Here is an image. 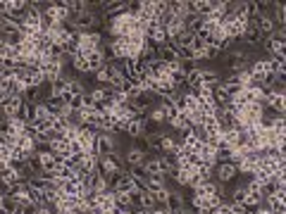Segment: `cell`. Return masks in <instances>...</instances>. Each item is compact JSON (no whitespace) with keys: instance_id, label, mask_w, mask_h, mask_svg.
Instances as JSON below:
<instances>
[{"instance_id":"obj_1","label":"cell","mask_w":286,"mask_h":214,"mask_svg":"<svg viewBox=\"0 0 286 214\" xmlns=\"http://www.w3.org/2000/svg\"><path fill=\"white\" fill-rule=\"evenodd\" d=\"M96 169L100 172V176H110V174H117V172H126L122 152H110V155H105V157H98Z\"/></svg>"},{"instance_id":"obj_2","label":"cell","mask_w":286,"mask_h":214,"mask_svg":"<svg viewBox=\"0 0 286 214\" xmlns=\"http://www.w3.org/2000/svg\"><path fill=\"white\" fill-rule=\"evenodd\" d=\"M93 152H96L98 157H105V155H110V152H119V145H117L115 133H98L96 145H93Z\"/></svg>"},{"instance_id":"obj_3","label":"cell","mask_w":286,"mask_h":214,"mask_svg":"<svg viewBox=\"0 0 286 214\" xmlns=\"http://www.w3.org/2000/svg\"><path fill=\"white\" fill-rule=\"evenodd\" d=\"M262 107H265V110H272L274 114H284L286 112V93L284 90H270L265 96Z\"/></svg>"},{"instance_id":"obj_4","label":"cell","mask_w":286,"mask_h":214,"mask_svg":"<svg viewBox=\"0 0 286 214\" xmlns=\"http://www.w3.org/2000/svg\"><path fill=\"white\" fill-rule=\"evenodd\" d=\"M215 176H217V181H219V183L229 186V183H234V181H236L238 169H236V164H231V162H224V164H217Z\"/></svg>"},{"instance_id":"obj_5","label":"cell","mask_w":286,"mask_h":214,"mask_svg":"<svg viewBox=\"0 0 286 214\" xmlns=\"http://www.w3.org/2000/svg\"><path fill=\"white\" fill-rule=\"evenodd\" d=\"M84 55V53H81ZM86 67H89V74H96V72H100L105 67V55L103 50H91V53H86Z\"/></svg>"},{"instance_id":"obj_6","label":"cell","mask_w":286,"mask_h":214,"mask_svg":"<svg viewBox=\"0 0 286 214\" xmlns=\"http://www.w3.org/2000/svg\"><path fill=\"white\" fill-rule=\"evenodd\" d=\"M86 191H91V193H103V191H110V188H107V183H105V179L103 176H100V172H91L89 174V179H86Z\"/></svg>"},{"instance_id":"obj_7","label":"cell","mask_w":286,"mask_h":214,"mask_svg":"<svg viewBox=\"0 0 286 214\" xmlns=\"http://www.w3.org/2000/svg\"><path fill=\"white\" fill-rule=\"evenodd\" d=\"M21 103H24V98H10L7 96L5 100H3V105H0V110H3V114H5V119H12L17 117V112H19Z\"/></svg>"},{"instance_id":"obj_8","label":"cell","mask_w":286,"mask_h":214,"mask_svg":"<svg viewBox=\"0 0 286 214\" xmlns=\"http://www.w3.org/2000/svg\"><path fill=\"white\" fill-rule=\"evenodd\" d=\"M222 83V74L215 69H201V88H217Z\"/></svg>"},{"instance_id":"obj_9","label":"cell","mask_w":286,"mask_h":214,"mask_svg":"<svg viewBox=\"0 0 286 214\" xmlns=\"http://www.w3.org/2000/svg\"><path fill=\"white\" fill-rule=\"evenodd\" d=\"M96 209L98 212H112L115 209V193L112 191H103L96 195Z\"/></svg>"},{"instance_id":"obj_10","label":"cell","mask_w":286,"mask_h":214,"mask_svg":"<svg viewBox=\"0 0 286 214\" xmlns=\"http://www.w3.org/2000/svg\"><path fill=\"white\" fill-rule=\"evenodd\" d=\"M115 193H131L134 191V179L129 176V172H119L117 181H115V186H112Z\"/></svg>"},{"instance_id":"obj_11","label":"cell","mask_w":286,"mask_h":214,"mask_svg":"<svg viewBox=\"0 0 286 214\" xmlns=\"http://www.w3.org/2000/svg\"><path fill=\"white\" fill-rule=\"evenodd\" d=\"M38 159H41V174H55L57 162H55V155L53 152L50 150L38 152Z\"/></svg>"},{"instance_id":"obj_12","label":"cell","mask_w":286,"mask_h":214,"mask_svg":"<svg viewBox=\"0 0 286 214\" xmlns=\"http://www.w3.org/2000/svg\"><path fill=\"white\" fill-rule=\"evenodd\" d=\"M17 117H19L27 126H31L36 122V105L24 100V103H21V107H19V112H17Z\"/></svg>"},{"instance_id":"obj_13","label":"cell","mask_w":286,"mask_h":214,"mask_svg":"<svg viewBox=\"0 0 286 214\" xmlns=\"http://www.w3.org/2000/svg\"><path fill=\"white\" fill-rule=\"evenodd\" d=\"M0 183H3L5 188L17 186V183H19V172H17V169H12V167L7 164L5 169H0Z\"/></svg>"},{"instance_id":"obj_14","label":"cell","mask_w":286,"mask_h":214,"mask_svg":"<svg viewBox=\"0 0 286 214\" xmlns=\"http://www.w3.org/2000/svg\"><path fill=\"white\" fill-rule=\"evenodd\" d=\"M122 159H124V167L129 169V167L143 164V159H146V155H143V152H139L136 148H129V150H124V152H122Z\"/></svg>"},{"instance_id":"obj_15","label":"cell","mask_w":286,"mask_h":214,"mask_svg":"<svg viewBox=\"0 0 286 214\" xmlns=\"http://www.w3.org/2000/svg\"><path fill=\"white\" fill-rule=\"evenodd\" d=\"M29 10V0H10V17L17 21L24 19V14Z\"/></svg>"},{"instance_id":"obj_16","label":"cell","mask_w":286,"mask_h":214,"mask_svg":"<svg viewBox=\"0 0 286 214\" xmlns=\"http://www.w3.org/2000/svg\"><path fill=\"white\" fill-rule=\"evenodd\" d=\"M241 38H244V41H248V48H258V45H262V41H265L258 29H251V27L246 29V34L241 36Z\"/></svg>"},{"instance_id":"obj_17","label":"cell","mask_w":286,"mask_h":214,"mask_svg":"<svg viewBox=\"0 0 286 214\" xmlns=\"http://www.w3.org/2000/svg\"><path fill=\"white\" fill-rule=\"evenodd\" d=\"M112 193H115V191H112ZM115 207L131 214L134 207H131V198H129V193H115Z\"/></svg>"},{"instance_id":"obj_18","label":"cell","mask_w":286,"mask_h":214,"mask_svg":"<svg viewBox=\"0 0 286 214\" xmlns=\"http://www.w3.org/2000/svg\"><path fill=\"white\" fill-rule=\"evenodd\" d=\"M70 67L72 72H77V74H89V67H86V57L81 53H77L74 57H70Z\"/></svg>"},{"instance_id":"obj_19","label":"cell","mask_w":286,"mask_h":214,"mask_svg":"<svg viewBox=\"0 0 286 214\" xmlns=\"http://www.w3.org/2000/svg\"><path fill=\"white\" fill-rule=\"evenodd\" d=\"M165 207H167L169 212H177L179 207H184L182 193H179V191H169V198H167V202H165Z\"/></svg>"},{"instance_id":"obj_20","label":"cell","mask_w":286,"mask_h":214,"mask_svg":"<svg viewBox=\"0 0 286 214\" xmlns=\"http://www.w3.org/2000/svg\"><path fill=\"white\" fill-rule=\"evenodd\" d=\"M43 105H46V110H48L50 114H55V117L62 112V107H64V103H62V98H60V96H50Z\"/></svg>"},{"instance_id":"obj_21","label":"cell","mask_w":286,"mask_h":214,"mask_svg":"<svg viewBox=\"0 0 286 214\" xmlns=\"http://www.w3.org/2000/svg\"><path fill=\"white\" fill-rule=\"evenodd\" d=\"M29 188V202H34L36 207H46V195H43L41 188H34V186H27Z\"/></svg>"},{"instance_id":"obj_22","label":"cell","mask_w":286,"mask_h":214,"mask_svg":"<svg viewBox=\"0 0 286 214\" xmlns=\"http://www.w3.org/2000/svg\"><path fill=\"white\" fill-rule=\"evenodd\" d=\"M143 122H146V119H131L124 133L129 136V138H136V136H141V133H143Z\"/></svg>"},{"instance_id":"obj_23","label":"cell","mask_w":286,"mask_h":214,"mask_svg":"<svg viewBox=\"0 0 286 214\" xmlns=\"http://www.w3.org/2000/svg\"><path fill=\"white\" fill-rule=\"evenodd\" d=\"M131 148H136L139 152H143V155H150V140L141 133V136H136V138H131Z\"/></svg>"},{"instance_id":"obj_24","label":"cell","mask_w":286,"mask_h":214,"mask_svg":"<svg viewBox=\"0 0 286 214\" xmlns=\"http://www.w3.org/2000/svg\"><path fill=\"white\" fill-rule=\"evenodd\" d=\"M272 21H274V27H277V29H284L286 10H284V5H281V3H274V17H272Z\"/></svg>"},{"instance_id":"obj_25","label":"cell","mask_w":286,"mask_h":214,"mask_svg":"<svg viewBox=\"0 0 286 214\" xmlns=\"http://www.w3.org/2000/svg\"><path fill=\"white\" fill-rule=\"evenodd\" d=\"M148 119H150V122H158V124H167L165 110H162L160 105H158V107H150V112H148Z\"/></svg>"},{"instance_id":"obj_26","label":"cell","mask_w":286,"mask_h":214,"mask_svg":"<svg viewBox=\"0 0 286 214\" xmlns=\"http://www.w3.org/2000/svg\"><path fill=\"white\" fill-rule=\"evenodd\" d=\"M153 198H155V207H165V202L169 198V188H162V191L153 193Z\"/></svg>"},{"instance_id":"obj_27","label":"cell","mask_w":286,"mask_h":214,"mask_svg":"<svg viewBox=\"0 0 286 214\" xmlns=\"http://www.w3.org/2000/svg\"><path fill=\"white\" fill-rule=\"evenodd\" d=\"M17 207H19V205H17V202H14L12 198H7V195L3 198V209H5V212H10V214H12Z\"/></svg>"},{"instance_id":"obj_28","label":"cell","mask_w":286,"mask_h":214,"mask_svg":"<svg viewBox=\"0 0 286 214\" xmlns=\"http://www.w3.org/2000/svg\"><path fill=\"white\" fill-rule=\"evenodd\" d=\"M219 55H222V53H217L212 45H208V48H205V53H203V62H205V60H217Z\"/></svg>"},{"instance_id":"obj_29","label":"cell","mask_w":286,"mask_h":214,"mask_svg":"<svg viewBox=\"0 0 286 214\" xmlns=\"http://www.w3.org/2000/svg\"><path fill=\"white\" fill-rule=\"evenodd\" d=\"M172 214H195V209H191V207H186V205H184V207H179L177 212H172Z\"/></svg>"},{"instance_id":"obj_30","label":"cell","mask_w":286,"mask_h":214,"mask_svg":"<svg viewBox=\"0 0 286 214\" xmlns=\"http://www.w3.org/2000/svg\"><path fill=\"white\" fill-rule=\"evenodd\" d=\"M255 214H272V212H270L267 207H262V205H260V207H258V212H255Z\"/></svg>"},{"instance_id":"obj_31","label":"cell","mask_w":286,"mask_h":214,"mask_svg":"<svg viewBox=\"0 0 286 214\" xmlns=\"http://www.w3.org/2000/svg\"><path fill=\"white\" fill-rule=\"evenodd\" d=\"M107 214H129V212H124V209H117V207H115L112 212H107Z\"/></svg>"},{"instance_id":"obj_32","label":"cell","mask_w":286,"mask_h":214,"mask_svg":"<svg viewBox=\"0 0 286 214\" xmlns=\"http://www.w3.org/2000/svg\"><path fill=\"white\" fill-rule=\"evenodd\" d=\"M0 214H10V212H5V209H3V207H0Z\"/></svg>"},{"instance_id":"obj_33","label":"cell","mask_w":286,"mask_h":214,"mask_svg":"<svg viewBox=\"0 0 286 214\" xmlns=\"http://www.w3.org/2000/svg\"><path fill=\"white\" fill-rule=\"evenodd\" d=\"M0 43H3V34H0Z\"/></svg>"}]
</instances>
